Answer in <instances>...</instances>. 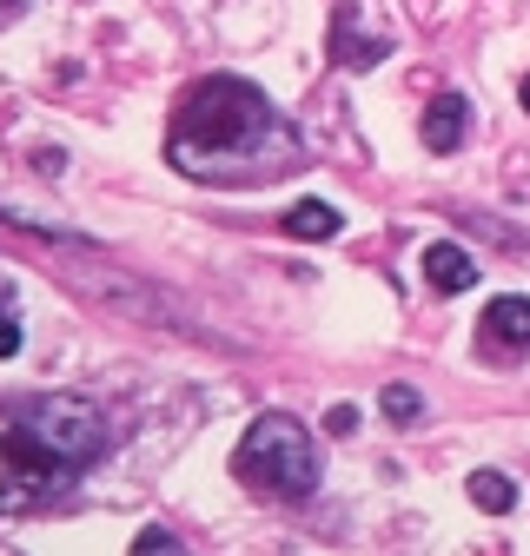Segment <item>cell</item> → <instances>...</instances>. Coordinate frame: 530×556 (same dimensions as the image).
<instances>
[{
	"mask_svg": "<svg viewBox=\"0 0 530 556\" xmlns=\"http://www.w3.org/2000/svg\"><path fill=\"white\" fill-rule=\"evenodd\" d=\"M478 331H484L491 344H504V352H530V299H517V292L491 299Z\"/></svg>",
	"mask_w": 530,
	"mask_h": 556,
	"instance_id": "obj_7",
	"label": "cell"
},
{
	"mask_svg": "<svg viewBox=\"0 0 530 556\" xmlns=\"http://www.w3.org/2000/svg\"><path fill=\"white\" fill-rule=\"evenodd\" d=\"M384 417H391V425H418V417H425V397H418L412 384H384Z\"/></svg>",
	"mask_w": 530,
	"mask_h": 556,
	"instance_id": "obj_10",
	"label": "cell"
},
{
	"mask_svg": "<svg viewBox=\"0 0 530 556\" xmlns=\"http://www.w3.org/2000/svg\"><path fill=\"white\" fill-rule=\"evenodd\" d=\"M464 491H471V504H478L484 517H510V504H517V483H510L504 470H471V483H464Z\"/></svg>",
	"mask_w": 530,
	"mask_h": 556,
	"instance_id": "obj_9",
	"label": "cell"
},
{
	"mask_svg": "<svg viewBox=\"0 0 530 556\" xmlns=\"http://www.w3.org/2000/svg\"><path fill=\"white\" fill-rule=\"evenodd\" d=\"M232 470H239V483H252V491L312 497L318 491V444H312V431L299 425V417L265 410V417H252V431H245Z\"/></svg>",
	"mask_w": 530,
	"mask_h": 556,
	"instance_id": "obj_3",
	"label": "cell"
},
{
	"mask_svg": "<svg viewBox=\"0 0 530 556\" xmlns=\"http://www.w3.org/2000/svg\"><path fill=\"white\" fill-rule=\"evenodd\" d=\"M286 232L305 239V245H325V239L345 232V219H339V205H325V199H299L292 213H286Z\"/></svg>",
	"mask_w": 530,
	"mask_h": 556,
	"instance_id": "obj_8",
	"label": "cell"
},
{
	"mask_svg": "<svg viewBox=\"0 0 530 556\" xmlns=\"http://www.w3.org/2000/svg\"><path fill=\"white\" fill-rule=\"evenodd\" d=\"M166 160L179 173H192V179L252 186V179H265V173H279V166L299 160V132L286 126V113L265 100L252 80L213 74V80H199L173 106Z\"/></svg>",
	"mask_w": 530,
	"mask_h": 556,
	"instance_id": "obj_2",
	"label": "cell"
},
{
	"mask_svg": "<svg viewBox=\"0 0 530 556\" xmlns=\"http://www.w3.org/2000/svg\"><path fill=\"white\" fill-rule=\"evenodd\" d=\"M14 8H21V0H0V14H14Z\"/></svg>",
	"mask_w": 530,
	"mask_h": 556,
	"instance_id": "obj_14",
	"label": "cell"
},
{
	"mask_svg": "<svg viewBox=\"0 0 530 556\" xmlns=\"http://www.w3.org/2000/svg\"><path fill=\"white\" fill-rule=\"evenodd\" d=\"M418 271H425V286L438 299H457L464 286H478V258L464 252V245H451V239H431L425 258H418Z\"/></svg>",
	"mask_w": 530,
	"mask_h": 556,
	"instance_id": "obj_4",
	"label": "cell"
},
{
	"mask_svg": "<svg viewBox=\"0 0 530 556\" xmlns=\"http://www.w3.org/2000/svg\"><path fill=\"white\" fill-rule=\"evenodd\" d=\"M14 352H21V318L0 312V358H14Z\"/></svg>",
	"mask_w": 530,
	"mask_h": 556,
	"instance_id": "obj_12",
	"label": "cell"
},
{
	"mask_svg": "<svg viewBox=\"0 0 530 556\" xmlns=\"http://www.w3.org/2000/svg\"><path fill=\"white\" fill-rule=\"evenodd\" d=\"M464 126H471V100H464V93H438L425 106V147L431 153H457L464 147Z\"/></svg>",
	"mask_w": 530,
	"mask_h": 556,
	"instance_id": "obj_6",
	"label": "cell"
},
{
	"mask_svg": "<svg viewBox=\"0 0 530 556\" xmlns=\"http://www.w3.org/2000/svg\"><path fill=\"white\" fill-rule=\"evenodd\" d=\"M517 106H523V113H530V74H523V87H517Z\"/></svg>",
	"mask_w": 530,
	"mask_h": 556,
	"instance_id": "obj_13",
	"label": "cell"
},
{
	"mask_svg": "<svg viewBox=\"0 0 530 556\" xmlns=\"http://www.w3.org/2000/svg\"><path fill=\"white\" fill-rule=\"evenodd\" d=\"M106 457V410L80 391H8L0 397V517H27Z\"/></svg>",
	"mask_w": 530,
	"mask_h": 556,
	"instance_id": "obj_1",
	"label": "cell"
},
{
	"mask_svg": "<svg viewBox=\"0 0 530 556\" xmlns=\"http://www.w3.org/2000/svg\"><path fill=\"white\" fill-rule=\"evenodd\" d=\"M132 549H147V556H173V549H179V536H173V530H160V523H147Z\"/></svg>",
	"mask_w": 530,
	"mask_h": 556,
	"instance_id": "obj_11",
	"label": "cell"
},
{
	"mask_svg": "<svg viewBox=\"0 0 530 556\" xmlns=\"http://www.w3.org/2000/svg\"><path fill=\"white\" fill-rule=\"evenodd\" d=\"M384 53H391V40L365 34L352 8H339V14H331V60H339V66H358V74H365V66H378Z\"/></svg>",
	"mask_w": 530,
	"mask_h": 556,
	"instance_id": "obj_5",
	"label": "cell"
}]
</instances>
